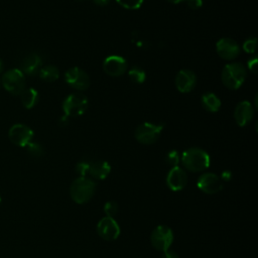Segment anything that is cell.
I'll list each match as a JSON object with an SVG mask.
<instances>
[{
  "mask_svg": "<svg viewBox=\"0 0 258 258\" xmlns=\"http://www.w3.org/2000/svg\"><path fill=\"white\" fill-rule=\"evenodd\" d=\"M182 165L189 171L199 172L210 166V155L202 148L191 147L186 149L180 157Z\"/></svg>",
  "mask_w": 258,
  "mask_h": 258,
  "instance_id": "obj_1",
  "label": "cell"
},
{
  "mask_svg": "<svg viewBox=\"0 0 258 258\" xmlns=\"http://www.w3.org/2000/svg\"><path fill=\"white\" fill-rule=\"evenodd\" d=\"M247 77V71L242 63L231 62L227 63L221 74V79L225 87L230 90L239 89L245 82Z\"/></svg>",
  "mask_w": 258,
  "mask_h": 258,
  "instance_id": "obj_2",
  "label": "cell"
},
{
  "mask_svg": "<svg viewBox=\"0 0 258 258\" xmlns=\"http://www.w3.org/2000/svg\"><path fill=\"white\" fill-rule=\"evenodd\" d=\"M96 190V183L87 177L79 176L70 187L71 198L77 204H85L91 200Z\"/></svg>",
  "mask_w": 258,
  "mask_h": 258,
  "instance_id": "obj_3",
  "label": "cell"
},
{
  "mask_svg": "<svg viewBox=\"0 0 258 258\" xmlns=\"http://www.w3.org/2000/svg\"><path fill=\"white\" fill-rule=\"evenodd\" d=\"M88 99L81 93L69 95L62 102V110L68 117H78L83 115L88 108Z\"/></svg>",
  "mask_w": 258,
  "mask_h": 258,
  "instance_id": "obj_4",
  "label": "cell"
},
{
  "mask_svg": "<svg viewBox=\"0 0 258 258\" xmlns=\"http://www.w3.org/2000/svg\"><path fill=\"white\" fill-rule=\"evenodd\" d=\"M2 85L9 93L20 95L25 90V77L19 69H11L2 76Z\"/></svg>",
  "mask_w": 258,
  "mask_h": 258,
  "instance_id": "obj_5",
  "label": "cell"
},
{
  "mask_svg": "<svg viewBox=\"0 0 258 258\" xmlns=\"http://www.w3.org/2000/svg\"><path fill=\"white\" fill-rule=\"evenodd\" d=\"M163 126L161 124H153L149 122H145L140 124L134 133L135 139L142 144L149 145L155 143L160 137Z\"/></svg>",
  "mask_w": 258,
  "mask_h": 258,
  "instance_id": "obj_6",
  "label": "cell"
},
{
  "mask_svg": "<svg viewBox=\"0 0 258 258\" xmlns=\"http://www.w3.org/2000/svg\"><path fill=\"white\" fill-rule=\"evenodd\" d=\"M151 245L158 251H166L173 242V233L165 225L157 226L150 235Z\"/></svg>",
  "mask_w": 258,
  "mask_h": 258,
  "instance_id": "obj_7",
  "label": "cell"
},
{
  "mask_svg": "<svg viewBox=\"0 0 258 258\" xmlns=\"http://www.w3.org/2000/svg\"><path fill=\"white\" fill-rule=\"evenodd\" d=\"M64 80L70 87L78 91H85L90 86V78L88 74L77 67L70 68L64 73Z\"/></svg>",
  "mask_w": 258,
  "mask_h": 258,
  "instance_id": "obj_8",
  "label": "cell"
},
{
  "mask_svg": "<svg viewBox=\"0 0 258 258\" xmlns=\"http://www.w3.org/2000/svg\"><path fill=\"white\" fill-rule=\"evenodd\" d=\"M8 136L15 145L26 147L32 141L33 131L24 124H15L9 129Z\"/></svg>",
  "mask_w": 258,
  "mask_h": 258,
  "instance_id": "obj_9",
  "label": "cell"
},
{
  "mask_svg": "<svg viewBox=\"0 0 258 258\" xmlns=\"http://www.w3.org/2000/svg\"><path fill=\"white\" fill-rule=\"evenodd\" d=\"M97 231L99 236L106 241H114L120 235V227L111 217L102 218L97 225Z\"/></svg>",
  "mask_w": 258,
  "mask_h": 258,
  "instance_id": "obj_10",
  "label": "cell"
},
{
  "mask_svg": "<svg viewBox=\"0 0 258 258\" xmlns=\"http://www.w3.org/2000/svg\"><path fill=\"white\" fill-rule=\"evenodd\" d=\"M198 187L208 195H214L223 189L221 178L212 172H206L199 176L197 181Z\"/></svg>",
  "mask_w": 258,
  "mask_h": 258,
  "instance_id": "obj_11",
  "label": "cell"
},
{
  "mask_svg": "<svg viewBox=\"0 0 258 258\" xmlns=\"http://www.w3.org/2000/svg\"><path fill=\"white\" fill-rule=\"evenodd\" d=\"M216 51L221 58L232 60L240 54V46L234 39L224 37L216 43Z\"/></svg>",
  "mask_w": 258,
  "mask_h": 258,
  "instance_id": "obj_12",
  "label": "cell"
},
{
  "mask_svg": "<svg viewBox=\"0 0 258 258\" xmlns=\"http://www.w3.org/2000/svg\"><path fill=\"white\" fill-rule=\"evenodd\" d=\"M103 69L111 77H120L127 71V61L120 55H109L103 62Z\"/></svg>",
  "mask_w": 258,
  "mask_h": 258,
  "instance_id": "obj_13",
  "label": "cell"
},
{
  "mask_svg": "<svg viewBox=\"0 0 258 258\" xmlns=\"http://www.w3.org/2000/svg\"><path fill=\"white\" fill-rule=\"evenodd\" d=\"M187 183V175L185 171L179 166L171 167L166 176L167 186L174 191L181 190Z\"/></svg>",
  "mask_w": 258,
  "mask_h": 258,
  "instance_id": "obj_14",
  "label": "cell"
},
{
  "mask_svg": "<svg viewBox=\"0 0 258 258\" xmlns=\"http://www.w3.org/2000/svg\"><path fill=\"white\" fill-rule=\"evenodd\" d=\"M196 74L190 70H180L175 77V86L180 93H188L192 91L196 87Z\"/></svg>",
  "mask_w": 258,
  "mask_h": 258,
  "instance_id": "obj_15",
  "label": "cell"
},
{
  "mask_svg": "<svg viewBox=\"0 0 258 258\" xmlns=\"http://www.w3.org/2000/svg\"><path fill=\"white\" fill-rule=\"evenodd\" d=\"M254 115V107L253 105L248 101H242L240 102L234 111V118L236 123L243 127L245 126Z\"/></svg>",
  "mask_w": 258,
  "mask_h": 258,
  "instance_id": "obj_16",
  "label": "cell"
},
{
  "mask_svg": "<svg viewBox=\"0 0 258 258\" xmlns=\"http://www.w3.org/2000/svg\"><path fill=\"white\" fill-rule=\"evenodd\" d=\"M42 66L41 57L37 53H30L27 55L20 64V71L28 76L36 75Z\"/></svg>",
  "mask_w": 258,
  "mask_h": 258,
  "instance_id": "obj_17",
  "label": "cell"
},
{
  "mask_svg": "<svg viewBox=\"0 0 258 258\" xmlns=\"http://www.w3.org/2000/svg\"><path fill=\"white\" fill-rule=\"evenodd\" d=\"M111 171V166L107 161L98 160L95 162H91L89 174L96 179H104L106 178Z\"/></svg>",
  "mask_w": 258,
  "mask_h": 258,
  "instance_id": "obj_18",
  "label": "cell"
},
{
  "mask_svg": "<svg viewBox=\"0 0 258 258\" xmlns=\"http://www.w3.org/2000/svg\"><path fill=\"white\" fill-rule=\"evenodd\" d=\"M201 102H202V105H203L204 109L208 112H211V113L218 112L221 108L220 99L214 93H211V92L205 93L202 96Z\"/></svg>",
  "mask_w": 258,
  "mask_h": 258,
  "instance_id": "obj_19",
  "label": "cell"
},
{
  "mask_svg": "<svg viewBox=\"0 0 258 258\" xmlns=\"http://www.w3.org/2000/svg\"><path fill=\"white\" fill-rule=\"evenodd\" d=\"M21 103L26 109L33 108L39 99L38 92L33 88L25 89L21 94Z\"/></svg>",
  "mask_w": 258,
  "mask_h": 258,
  "instance_id": "obj_20",
  "label": "cell"
},
{
  "mask_svg": "<svg viewBox=\"0 0 258 258\" xmlns=\"http://www.w3.org/2000/svg\"><path fill=\"white\" fill-rule=\"evenodd\" d=\"M38 74H39V77L41 80L48 82V83L56 81L59 77V71H58L57 67H55L53 64H47V66L41 67Z\"/></svg>",
  "mask_w": 258,
  "mask_h": 258,
  "instance_id": "obj_21",
  "label": "cell"
},
{
  "mask_svg": "<svg viewBox=\"0 0 258 258\" xmlns=\"http://www.w3.org/2000/svg\"><path fill=\"white\" fill-rule=\"evenodd\" d=\"M128 76L131 79V81L136 83V84H142L145 81V78H146V74H145L144 70L140 67H137V66L132 67L128 71Z\"/></svg>",
  "mask_w": 258,
  "mask_h": 258,
  "instance_id": "obj_22",
  "label": "cell"
},
{
  "mask_svg": "<svg viewBox=\"0 0 258 258\" xmlns=\"http://www.w3.org/2000/svg\"><path fill=\"white\" fill-rule=\"evenodd\" d=\"M26 149L28 151V153L33 156V157H41L44 153V150H43V147L37 143V142H33L31 141L27 146H26Z\"/></svg>",
  "mask_w": 258,
  "mask_h": 258,
  "instance_id": "obj_23",
  "label": "cell"
},
{
  "mask_svg": "<svg viewBox=\"0 0 258 258\" xmlns=\"http://www.w3.org/2000/svg\"><path fill=\"white\" fill-rule=\"evenodd\" d=\"M116 1L122 7L130 10L138 9L143 3V0H116Z\"/></svg>",
  "mask_w": 258,
  "mask_h": 258,
  "instance_id": "obj_24",
  "label": "cell"
},
{
  "mask_svg": "<svg viewBox=\"0 0 258 258\" xmlns=\"http://www.w3.org/2000/svg\"><path fill=\"white\" fill-rule=\"evenodd\" d=\"M179 154L176 150H170L167 152L166 156H165V161L168 165H170L171 167L174 166H178V162H179Z\"/></svg>",
  "mask_w": 258,
  "mask_h": 258,
  "instance_id": "obj_25",
  "label": "cell"
},
{
  "mask_svg": "<svg viewBox=\"0 0 258 258\" xmlns=\"http://www.w3.org/2000/svg\"><path fill=\"white\" fill-rule=\"evenodd\" d=\"M90 165H91L90 161L82 160V161L78 162V164L76 165V172L79 174V176L86 177V175L89 174Z\"/></svg>",
  "mask_w": 258,
  "mask_h": 258,
  "instance_id": "obj_26",
  "label": "cell"
},
{
  "mask_svg": "<svg viewBox=\"0 0 258 258\" xmlns=\"http://www.w3.org/2000/svg\"><path fill=\"white\" fill-rule=\"evenodd\" d=\"M104 212L106 213V217L113 218L118 212V204L114 201H109L104 205Z\"/></svg>",
  "mask_w": 258,
  "mask_h": 258,
  "instance_id": "obj_27",
  "label": "cell"
},
{
  "mask_svg": "<svg viewBox=\"0 0 258 258\" xmlns=\"http://www.w3.org/2000/svg\"><path fill=\"white\" fill-rule=\"evenodd\" d=\"M257 48V39L256 37H250L246 39L243 43V49L247 53H254Z\"/></svg>",
  "mask_w": 258,
  "mask_h": 258,
  "instance_id": "obj_28",
  "label": "cell"
},
{
  "mask_svg": "<svg viewBox=\"0 0 258 258\" xmlns=\"http://www.w3.org/2000/svg\"><path fill=\"white\" fill-rule=\"evenodd\" d=\"M257 64H258V59H257V57H253V58L249 59V61H248V69H249L252 73L256 74V73H257Z\"/></svg>",
  "mask_w": 258,
  "mask_h": 258,
  "instance_id": "obj_29",
  "label": "cell"
},
{
  "mask_svg": "<svg viewBox=\"0 0 258 258\" xmlns=\"http://www.w3.org/2000/svg\"><path fill=\"white\" fill-rule=\"evenodd\" d=\"M187 6L191 9H199L203 5V0H185Z\"/></svg>",
  "mask_w": 258,
  "mask_h": 258,
  "instance_id": "obj_30",
  "label": "cell"
},
{
  "mask_svg": "<svg viewBox=\"0 0 258 258\" xmlns=\"http://www.w3.org/2000/svg\"><path fill=\"white\" fill-rule=\"evenodd\" d=\"M161 258H179V257H178V254L175 251L167 249L166 251H163V254H162Z\"/></svg>",
  "mask_w": 258,
  "mask_h": 258,
  "instance_id": "obj_31",
  "label": "cell"
},
{
  "mask_svg": "<svg viewBox=\"0 0 258 258\" xmlns=\"http://www.w3.org/2000/svg\"><path fill=\"white\" fill-rule=\"evenodd\" d=\"M93 1L95 4H97L99 6H105L110 2V0H93Z\"/></svg>",
  "mask_w": 258,
  "mask_h": 258,
  "instance_id": "obj_32",
  "label": "cell"
},
{
  "mask_svg": "<svg viewBox=\"0 0 258 258\" xmlns=\"http://www.w3.org/2000/svg\"><path fill=\"white\" fill-rule=\"evenodd\" d=\"M221 177H222V179H224V180H229V179L231 178V172H229V171H223Z\"/></svg>",
  "mask_w": 258,
  "mask_h": 258,
  "instance_id": "obj_33",
  "label": "cell"
},
{
  "mask_svg": "<svg viewBox=\"0 0 258 258\" xmlns=\"http://www.w3.org/2000/svg\"><path fill=\"white\" fill-rule=\"evenodd\" d=\"M68 122H69V117L66 116V115H63V116L60 118V121H59L60 125H61V126H66V125L68 124Z\"/></svg>",
  "mask_w": 258,
  "mask_h": 258,
  "instance_id": "obj_34",
  "label": "cell"
},
{
  "mask_svg": "<svg viewBox=\"0 0 258 258\" xmlns=\"http://www.w3.org/2000/svg\"><path fill=\"white\" fill-rule=\"evenodd\" d=\"M168 2H170V3H173V4H178L179 2H181V1H183V0H167Z\"/></svg>",
  "mask_w": 258,
  "mask_h": 258,
  "instance_id": "obj_35",
  "label": "cell"
},
{
  "mask_svg": "<svg viewBox=\"0 0 258 258\" xmlns=\"http://www.w3.org/2000/svg\"><path fill=\"white\" fill-rule=\"evenodd\" d=\"M2 70H3V61H2V59L0 58V73L2 72Z\"/></svg>",
  "mask_w": 258,
  "mask_h": 258,
  "instance_id": "obj_36",
  "label": "cell"
},
{
  "mask_svg": "<svg viewBox=\"0 0 258 258\" xmlns=\"http://www.w3.org/2000/svg\"><path fill=\"white\" fill-rule=\"evenodd\" d=\"M0 203H1V197H0Z\"/></svg>",
  "mask_w": 258,
  "mask_h": 258,
  "instance_id": "obj_37",
  "label": "cell"
},
{
  "mask_svg": "<svg viewBox=\"0 0 258 258\" xmlns=\"http://www.w3.org/2000/svg\"><path fill=\"white\" fill-rule=\"evenodd\" d=\"M0 85H1V80H0Z\"/></svg>",
  "mask_w": 258,
  "mask_h": 258,
  "instance_id": "obj_38",
  "label": "cell"
}]
</instances>
